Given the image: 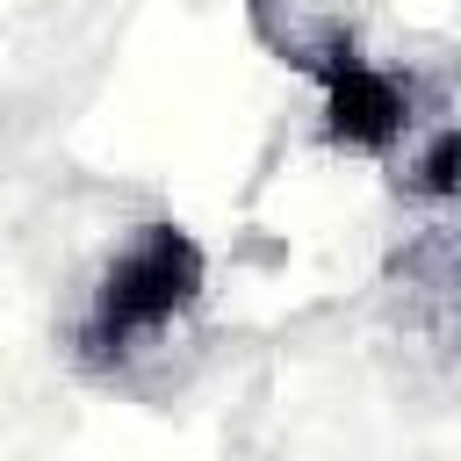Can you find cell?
I'll return each instance as SVG.
<instances>
[{
  "mask_svg": "<svg viewBox=\"0 0 461 461\" xmlns=\"http://www.w3.org/2000/svg\"><path fill=\"white\" fill-rule=\"evenodd\" d=\"M209 288V252L187 223L173 216H144L122 230V245L101 259V274L86 281L72 324H65V353L79 375H130L137 360H151L202 303Z\"/></svg>",
  "mask_w": 461,
  "mask_h": 461,
  "instance_id": "obj_1",
  "label": "cell"
},
{
  "mask_svg": "<svg viewBox=\"0 0 461 461\" xmlns=\"http://www.w3.org/2000/svg\"><path fill=\"white\" fill-rule=\"evenodd\" d=\"M432 108L425 79L411 65H389L375 50H360L353 65H339L331 79H317V130L339 144V151H360V158H389Z\"/></svg>",
  "mask_w": 461,
  "mask_h": 461,
  "instance_id": "obj_2",
  "label": "cell"
},
{
  "mask_svg": "<svg viewBox=\"0 0 461 461\" xmlns=\"http://www.w3.org/2000/svg\"><path fill=\"white\" fill-rule=\"evenodd\" d=\"M245 22L259 36V50L281 58L288 72H303L310 86L367 50L360 29L346 22V7H331V0H245Z\"/></svg>",
  "mask_w": 461,
  "mask_h": 461,
  "instance_id": "obj_3",
  "label": "cell"
},
{
  "mask_svg": "<svg viewBox=\"0 0 461 461\" xmlns=\"http://www.w3.org/2000/svg\"><path fill=\"white\" fill-rule=\"evenodd\" d=\"M389 158H396V194L411 209H454L461 202V115H425Z\"/></svg>",
  "mask_w": 461,
  "mask_h": 461,
  "instance_id": "obj_4",
  "label": "cell"
}]
</instances>
